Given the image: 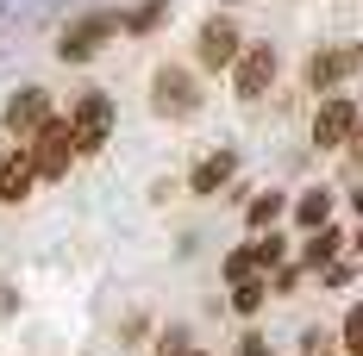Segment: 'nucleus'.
<instances>
[{"label":"nucleus","instance_id":"nucleus-1","mask_svg":"<svg viewBox=\"0 0 363 356\" xmlns=\"http://www.w3.org/2000/svg\"><path fill=\"white\" fill-rule=\"evenodd\" d=\"M69 163H75V138H69V119H50L44 132L32 138V169L44 181H63L69 176Z\"/></svg>","mask_w":363,"mask_h":356},{"label":"nucleus","instance_id":"nucleus-2","mask_svg":"<svg viewBox=\"0 0 363 356\" xmlns=\"http://www.w3.org/2000/svg\"><path fill=\"white\" fill-rule=\"evenodd\" d=\"M69 138H75V156H82V150H101V144L113 138V101L107 94H82V101H75Z\"/></svg>","mask_w":363,"mask_h":356},{"label":"nucleus","instance_id":"nucleus-3","mask_svg":"<svg viewBox=\"0 0 363 356\" xmlns=\"http://www.w3.org/2000/svg\"><path fill=\"white\" fill-rule=\"evenodd\" d=\"M150 107L163 113V119H188V113L201 107L194 75H188V69H157V75H150Z\"/></svg>","mask_w":363,"mask_h":356},{"label":"nucleus","instance_id":"nucleus-4","mask_svg":"<svg viewBox=\"0 0 363 356\" xmlns=\"http://www.w3.org/2000/svg\"><path fill=\"white\" fill-rule=\"evenodd\" d=\"M269 81H276V50L269 44H245L238 63H232V88L245 101H257V94H269Z\"/></svg>","mask_w":363,"mask_h":356},{"label":"nucleus","instance_id":"nucleus-5","mask_svg":"<svg viewBox=\"0 0 363 356\" xmlns=\"http://www.w3.org/2000/svg\"><path fill=\"white\" fill-rule=\"evenodd\" d=\"M238 50H245V44H238V25H232L225 13H219V19H207V25H201V38H194V57H201L207 69H232V63H238Z\"/></svg>","mask_w":363,"mask_h":356},{"label":"nucleus","instance_id":"nucleus-6","mask_svg":"<svg viewBox=\"0 0 363 356\" xmlns=\"http://www.w3.org/2000/svg\"><path fill=\"white\" fill-rule=\"evenodd\" d=\"M50 125V94L44 88H19L13 101H6V132L13 138H38Z\"/></svg>","mask_w":363,"mask_h":356},{"label":"nucleus","instance_id":"nucleus-7","mask_svg":"<svg viewBox=\"0 0 363 356\" xmlns=\"http://www.w3.org/2000/svg\"><path fill=\"white\" fill-rule=\"evenodd\" d=\"M113 32H119V13H94V19H82V25H69L57 50H63V63H82V57H94V50H101V44H107Z\"/></svg>","mask_w":363,"mask_h":356},{"label":"nucleus","instance_id":"nucleus-8","mask_svg":"<svg viewBox=\"0 0 363 356\" xmlns=\"http://www.w3.org/2000/svg\"><path fill=\"white\" fill-rule=\"evenodd\" d=\"M357 113H363L357 101L332 94L326 107L313 113V144H326V150H332V144H351V132H357Z\"/></svg>","mask_w":363,"mask_h":356},{"label":"nucleus","instance_id":"nucleus-9","mask_svg":"<svg viewBox=\"0 0 363 356\" xmlns=\"http://www.w3.org/2000/svg\"><path fill=\"white\" fill-rule=\"evenodd\" d=\"M276 256H282V244H276V238H263V244H245V250H232V256H225V282H232V287L257 282V275H263V269H269Z\"/></svg>","mask_w":363,"mask_h":356},{"label":"nucleus","instance_id":"nucleus-10","mask_svg":"<svg viewBox=\"0 0 363 356\" xmlns=\"http://www.w3.org/2000/svg\"><path fill=\"white\" fill-rule=\"evenodd\" d=\"M32 181H38V169H32V150L6 156V163H0V200H6V207H13V200H26V194H32Z\"/></svg>","mask_w":363,"mask_h":356},{"label":"nucleus","instance_id":"nucleus-11","mask_svg":"<svg viewBox=\"0 0 363 356\" xmlns=\"http://www.w3.org/2000/svg\"><path fill=\"white\" fill-rule=\"evenodd\" d=\"M301 81H307V94H326L332 81H338V50H313L307 69H301Z\"/></svg>","mask_w":363,"mask_h":356},{"label":"nucleus","instance_id":"nucleus-12","mask_svg":"<svg viewBox=\"0 0 363 356\" xmlns=\"http://www.w3.org/2000/svg\"><path fill=\"white\" fill-rule=\"evenodd\" d=\"M225 176H232V156L219 150V156H207V163H201V169L188 176V188H194V194H213V188H219Z\"/></svg>","mask_w":363,"mask_h":356},{"label":"nucleus","instance_id":"nucleus-13","mask_svg":"<svg viewBox=\"0 0 363 356\" xmlns=\"http://www.w3.org/2000/svg\"><path fill=\"white\" fill-rule=\"evenodd\" d=\"M326 213H332V194H326V188H313V194H301V207H294V219H301L307 231H320V225H326Z\"/></svg>","mask_w":363,"mask_h":356},{"label":"nucleus","instance_id":"nucleus-14","mask_svg":"<svg viewBox=\"0 0 363 356\" xmlns=\"http://www.w3.org/2000/svg\"><path fill=\"white\" fill-rule=\"evenodd\" d=\"M338 244H345V238H338V231H326V225H320V231H313V244L301 250V256H307V269H332V256H338Z\"/></svg>","mask_w":363,"mask_h":356},{"label":"nucleus","instance_id":"nucleus-15","mask_svg":"<svg viewBox=\"0 0 363 356\" xmlns=\"http://www.w3.org/2000/svg\"><path fill=\"white\" fill-rule=\"evenodd\" d=\"M345 356H363V306L345 313Z\"/></svg>","mask_w":363,"mask_h":356},{"label":"nucleus","instance_id":"nucleus-16","mask_svg":"<svg viewBox=\"0 0 363 356\" xmlns=\"http://www.w3.org/2000/svg\"><path fill=\"white\" fill-rule=\"evenodd\" d=\"M276 213H282V194H263V200H251V225H269Z\"/></svg>","mask_w":363,"mask_h":356},{"label":"nucleus","instance_id":"nucleus-17","mask_svg":"<svg viewBox=\"0 0 363 356\" xmlns=\"http://www.w3.org/2000/svg\"><path fill=\"white\" fill-rule=\"evenodd\" d=\"M232 306H238V313H257V306H263V282H245L232 294Z\"/></svg>","mask_w":363,"mask_h":356},{"label":"nucleus","instance_id":"nucleus-18","mask_svg":"<svg viewBox=\"0 0 363 356\" xmlns=\"http://www.w3.org/2000/svg\"><path fill=\"white\" fill-rule=\"evenodd\" d=\"M338 75H363V44H338Z\"/></svg>","mask_w":363,"mask_h":356},{"label":"nucleus","instance_id":"nucleus-19","mask_svg":"<svg viewBox=\"0 0 363 356\" xmlns=\"http://www.w3.org/2000/svg\"><path fill=\"white\" fill-rule=\"evenodd\" d=\"M163 13H169V0H145V6H138V13H132V25H138V32H145V25H157V19H163Z\"/></svg>","mask_w":363,"mask_h":356},{"label":"nucleus","instance_id":"nucleus-20","mask_svg":"<svg viewBox=\"0 0 363 356\" xmlns=\"http://www.w3.org/2000/svg\"><path fill=\"white\" fill-rule=\"evenodd\" d=\"M301 356H332V338H326V331H320V325H313V331L301 338Z\"/></svg>","mask_w":363,"mask_h":356},{"label":"nucleus","instance_id":"nucleus-21","mask_svg":"<svg viewBox=\"0 0 363 356\" xmlns=\"http://www.w3.org/2000/svg\"><path fill=\"white\" fill-rule=\"evenodd\" d=\"M238 356H269V344H263V338H245V350Z\"/></svg>","mask_w":363,"mask_h":356},{"label":"nucleus","instance_id":"nucleus-22","mask_svg":"<svg viewBox=\"0 0 363 356\" xmlns=\"http://www.w3.org/2000/svg\"><path fill=\"white\" fill-rule=\"evenodd\" d=\"M351 150L363 156V113H357V132H351Z\"/></svg>","mask_w":363,"mask_h":356},{"label":"nucleus","instance_id":"nucleus-23","mask_svg":"<svg viewBox=\"0 0 363 356\" xmlns=\"http://www.w3.org/2000/svg\"><path fill=\"white\" fill-rule=\"evenodd\" d=\"M351 250H357V256H363V231H357V244H351Z\"/></svg>","mask_w":363,"mask_h":356},{"label":"nucleus","instance_id":"nucleus-24","mask_svg":"<svg viewBox=\"0 0 363 356\" xmlns=\"http://www.w3.org/2000/svg\"><path fill=\"white\" fill-rule=\"evenodd\" d=\"M176 356H207V350H176Z\"/></svg>","mask_w":363,"mask_h":356},{"label":"nucleus","instance_id":"nucleus-25","mask_svg":"<svg viewBox=\"0 0 363 356\" xmlns=\"http://www.w3.org/2000/svg\"><path fill=\"white\" fill-rule=\"evenodd\" d=\"M357 213H363V188H357Z\"/></svg>","mask_w":363,"mask_h":356},{"label":"nucleus","instance_id":"nucleus-26","mask_svg":"<svg viewBox=\"0 0 363 356\" xmlns=\"http://www.w3.org/2000/svg\"><path fill=\"white\" fill-rule=\"evenodd\" d=\"M0 163H6V156H0Z\"/></svg>","mask_w":363,"mask_h":356}]
</instances>
